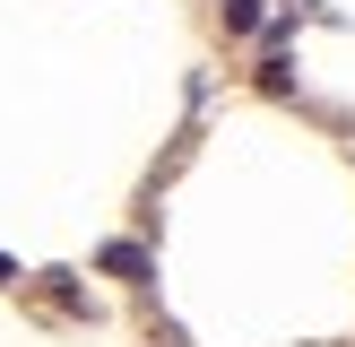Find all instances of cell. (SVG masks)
Instances as JSON below:
<instances>
[{
  "label": "cell",
  "mask_w": 355,
  "mask_h": 347,
  "mask_svg": "<svg viewBox=\"0 0 355 347\" xmlns=\"http://www.w3.org/2000/svg\"><path fill=\"white\" fill-rule=\"evenodd\" d=\"M217 9H225V26H234V35H260V17H269L260 0H217Z\"/></svg>",
  "instance_id": "1"
}]
</instances>
